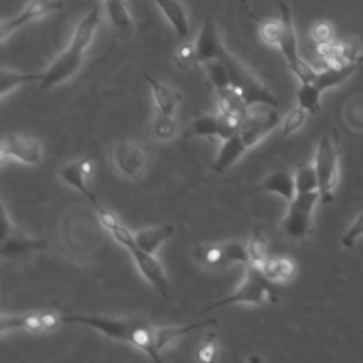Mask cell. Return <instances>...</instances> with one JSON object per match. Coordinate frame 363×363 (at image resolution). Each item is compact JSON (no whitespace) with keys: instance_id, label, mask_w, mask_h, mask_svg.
<instances>
[{"instance_id":"1","label":"cell","mask_w":363,"mask_h":363,"mask_svg":"<svg viewBox=\"0 0 363 363\" xmlns=\"http://www.w3.org/2000/svg\"><path fill=\"white\" fill-rule=\"evenodd\" d=\"M62 322L86 325L104 336L129 343L153 362H160V349L157 346V326L139 318H119L106 315H72L62 316Z\"/></svg>"},{"instance_id":"2","label":"cell","mask_w":363,"mask_h":363,"mask_svg":"<svg viewBox=\"0 0 363 363\" xmlns=\"http://www.w3.org/2000/svg\"><path fill=\"white\" fill-rule=\"evenodd\" d=\"M99 21V7L94 6L77 24L69 45L52 61V64L45 71H43V77L40 79L41 89H50L62 84L79 69L85 51L95 35Z\"/></svg>"},{"instance_id":"3","label":"cell","mask_w":363,"mask_h":363,"mask_svg":"<svg viewBox=\"0 0 363 363\" xmlns=\"http://www.w3.org/2000/svg\"><path fill=\"white\" fill-rule=\"evenodd\" d=\"M217 58H220L228 69L230 85L241 94L250 108L257 104L271 108H275L278 105L277 96L258 78V75L235 55H233L224 45L220 48Z\"/></svg>"},{"instance_id":"4","label":"cell","mask_w":363,"mask_h":363,"mask_svg":"<svg viewBox=\"0 0 363 363\" xmlns=\"http://www.w3.org/2000/svg\"><path fill=\"white\" fill-rule=\"evenodd\" d=\"M278 294L275 284L271 282L255 265H245V275L242 282L230 295L210 303L201 311V315L208 313L213 309L230 306L235 303H250V305H265L268 302H277Z\"/></svg>"},{"instance_id":"5","label":"cell","mask_w":363,"mask_h":363,"mask_svg":"<svg viewBox=\"0 0 363 363\" xmlns=\"http://www.w3.org/2000/svg\"><path fill=\"white\" fill-rule=\"evenodd\" d=\"M337 143L330 133H325L316 147L313 166L318 174V191L319 201L322 204H330L335 199V187L337 183Z\"/></svg>"},{"instance_id":"6","label":"cell","mask_w":363,"mask_h":363,"mask_svg":"<svg viewBox=\"0 0 363 363\" xmlns=\"http://www.w3.org/2000/svg\"><path fill=\"white\" fill-rule=\"evenodd\" d=\"M193 257L199 264L207 268H224L234 264L245 267L250 264L247 244L241 241L196 244Z\"/></svg>"},{"instance_id":"7","label":"cell","mask_w":363,"mask_h":363,"mask_svg":"<svg viewBox=\"0 0 363 363\" xmlns=\"http://www.w3.org/2000/svg\"><path fill=\"white\" fill-rule=\"evenodd\" d=\"M279 18L282 21V35L279 41V50L289 67V69L296 75L301 82H311L316 77L315 71L308 62H305L298 52V41L294 28L292 11L288 4L279 3Z\"/></svg>"},{"instance_id":"8","label":"cell","mask_w":363,"mask_h":363,"mask_svg":"<svg viewBox=\"0 0 363 363\" xmlns=\"http://www.w3.org/2000/svg\"><path fill=\"white\" fill-rule=\"evenodd\" d=\"M319 201V191L296 193L288 203V210L282 221L285 235L294 241L306 238L312 227V214Z\"/></svg>"},{"instance_id":"9","label":"cell","mask_w":363,"mask_h":363,"mask_svg":"<svg viewBox=\"0 0 363 363\" xmlns=\"http://www.w3.org/2000/svg\"><path fill=\"white\" fill-rule=\"evenodd\" d=\"M112 160L122 177L136 180L143 176L149 166V153L140 142L122 139L112 150Z\"/></svg>"},{"instance_id":"10","label":"cell","mask_w":363,"mask_h":363,"mask_svg":"<svg viewBox=\"0 0 363 363\" xmlns=\"http://www.w3.org/2000/svg\"><path fill=\"white\" fill-rule=\"evenodd\" d=\"M47 248V241L43 238H31L24 234L9 217L6 207H1V238L0 251L4 258H17L34 251Z\"/></svg>"},{"instance_id":"11","label":"cell","mask_w":363,"mask_h":363,"mask_svg":"<svg viewBox=\"0 0 363 363\" xmlns=\"http://www.w3.org/2000/svg\"><path fill=\"white\" fill-rule=\"evenodd\" d=\"M1 163L7 159L17 160L24 164L37 166L43 159V147L37 138L27 133H9L4 135L0 145Z\"/></svg>"},{"instance_id":"12","label":"cell","mask_w":363,"mask_h":363,"mask_svg":"<svg viewBox=\"0 0 363 363\" xmlns=\"http://www.w3.org/2000/svg\"><path fill=\"white\" fill-rule=\"evenodd\" d=\"M62 322V316L52 311L41 312H26V313H3L0 318V333L24 330L31 333L52 330L57 325Z\"/></svg>"},{"instance_id":"13","label":"cell","mask_w":363,"mask_h":363,"mask_svg":"<svg viewBox=\"0 0 363 363\" xmlns=\"http://www.w3.org/2000/svg\"><path fill=\"white\" fill-rule=\"evenodd\" d=\"M125 248L128 250L132 259L135 261V265L140 272V275L153 286V289L159 295L166 296L169 292V281L160 261L155 257V254L142 250L135 242V240L129 242Z\"/></svg>"},{"instance_id":"14","label":"cell","mask_w":363,"mask_h":363,"mask_svg":"<svg viewBox=\"0 0 363 363\" xmlns=\"http://www.w3.org/2000/svg\"><path fill=\"white\" fill-rule=\"evenodd\" d=\"M64 7V3L61 0H30L23 11H20L17 16L3 20L0 26V38L4 41L11 33L21 28L23 26L28 24L33 20H37L43 16H47L50 13L58 11Z\"/></svg>"},{"instance_id":"15","label":"cell","mask_w":363,"mask_h":363,"mask_svg":"<svg viewBox=\"0 0 363 363\" xmlns=\"http://www.w3.org/2000/svg\"><path fill=\"white\" fill-rule=\"evenodd\" d=\"M281 122V116L275 111L264 113H252L251 111L244 118L240 126V136L248 149L259 143L271 130H274Z\"/></svg>"},{"instance_id":"16","label":"cell","mask_w":363,"mask_h":363,"mask_svg":"<svg viewBox=\"0 0 363 363\" xmlns=\"http://www.w3.org/2000/svg\"><path fill=\"white\" fill-rule=\"evenodd\" d=\"M94 170L95 163L91 159H78L64 164L60 170V176L67 184L77 189L88 199L91 204H94L98 201V199L88 187V180L92 176Z\"/></svg>"},{"instance_id":"17","label":"cell","mask_w":363,"mask_h":363,"mask_svg":"<svg viewBox=\"0 0 363 363\" xmlns=\"http://www.w3.org/2000/svg\"><path fill=\"white\" fill-rule=\"evenodd\" d=\"M223 41L220 40L217 27L210 16H206L197 38L194 41V51H196V65L204 64L206 61L214 60L218 55L220 48L223 47Z\"/></svg>"},{"instance_id":"18","label":"cell","mask_w":363,"mask_h":363,"mask_svg":"<svg viewBox=\"0 0 363 363\" xmlns=\"http://www.w3.org/2000/svg\"><path fill=\"white\" fill-rule=\"evenodd\" d=\"M143 78L146 79V82L150 86L153 102H155L157 112L164 113V115H174L177 105L182 101L180 92L174 86L164 84L149 74H143Z\"/></svg>"},{"instance_id":"19","label":"cell","mask_w":363,"mask_h":363,"mask_svg":"<svg viewBox=\"0 0 363 363\" xmlns=\"http://www.w3.org/2000/svg\"><path fill=\"white\" fill-rule=\"evenodd\" d=\"M248 150L247 145L244 143L240 133H235L227 139H223L221 146L218 149V153L211 164V169L214 172L223 173L228 170L231 166H234Z\"/></svg>"},{"instance_id":"20","label":"cell","mask_w":363,"mask_h":363,"mask_svg":"<svg viewBox=\"0 0 363 363\" xmlns=\"http://www.w3.org/2000/svg\"><path fill=\"white\" fill-rule=\"evenodd\" d=\"M259 271L274 284H284L291 281L296 274V264L286 255H268L261 264Z\"/></svg>"},{"instance_id":"21","label":"cell","mask_w":363,"mask_h":363,"mask_svg":"<svg viewBox=\"0 0 363 363\" xmlns=\"http://www.w3.org/2000/svg\"><path fill=\"white\" fill-rule=\"evenodd\" d=\"M259 189L268 193H274L289 203L296 194L294 173L286 169H275L262 180Z\"/></svg>"},{"instance_id":"22","label":"cell","mask_w":363,"mask_h":363,"mask_svg":"<svg viewBox=\"0 0 363 363\" xmlns=\"http://www.w3.org/2000/svg\"><path fill=\"white\" fill-rule=\"evenodd\" d=\"M360 62L354 61V62H346L342 65H329L322 71H318L316 77L313 78V81H311L316 89L319 92L326 91L328 88L336 86L339 84H342L343 81H346L354 71H357L360 68Z\"/></svg>"},{"instance_id":"23","label":"cell","mask_w":363,"mask_h":363,"mask_svg":"<svg viewBox=\"0 0 363 363\" xmlns=\"http://www.w3.org/2000/svg\"><path fill=\"white\" fill-rule=\"evenodd\" d=\"M217 102H218V112L235 118L238 121H244V118L250 112V106L245 102V99L241 96L240 92H237L231 85L217 89L216 91Z\"/></svg>"},{"instance_id":"24","label":"cell","mask_w":363,"mask_h":363,"mask_svg":"<svg viewBox=\"0 0 363 363\" xmlns=\"http://www.w3.org/2000/svg\"><path fill=\"white\" fill-rule=\"evenodd\" d=\"M174 233V227L172 224H160L155 227L140 228L135 233V242L145 251L155 254L156 250L167 241Z\"/></svg>"},{"instance_id":"25","label":"cell","mask_w":363,"mask_h":363,"mask_svg":"<svg viewBox=\"0 0 363 363\" xmlns=\"http://www.w3.org/2000/svg\"><path fill=\"white\" fill-rule=\"evenodd\" d=\"M223 125L220 113H203L193 119L184 132V138H216L221 139Z\"/></svg>"},{"instance_id":"26","label":"cell","mask_w":363,"mask_h":363,"mask_svg":"<svg viewBox=\"0 0 363 363\" xmlns=\"http://www.w3.org/2000/svg\"><path fill=\"white\" fill-rule=\"evenodd\" d=\"M109 21L121 37H128L132 33L133 24L125 0H104Z\"/></svg>"},{"instance_id":"27","label":"cell","mask_w":363,"mask_h":363,"mask_svg":"<svg viewBox=\"0 0 363 363\" xmlns=\"http://www.w3.org/2000/svg\"><path fill=\"white\" fill-rule=\"evenodd\" d=\"M155 3L172 24L176 34L180 38H184L189 34V21L183 4L179 0H155Z\"/></svg>"},{"instance_id":"28","label":"cell","mask_w":363,"mask_h":363,"mask_svg":"<svg viewBox=\"0 0 363 363\" xmlns=\"http://www.w3.org/2000/svg\"><path fill=\"white\" fill-rule=\"evenodd\" d=\"M41 77L43 72H20L3 67L0 71V96L4 98L9 92L14 91L20 85L40 81Z\"/></svg>"},{"instance_id":"29","label":"cell","mask_w":363,"mask_h":363,"mask_svg":"<svg viewBox=\"0 0 363 363\" xmlns=\"http://www.w3.org/2000/svg\"><path fill=\"white\" fill-rule=\"evenodd\" d=\"M247 251L251 265L261 267V264L268 258V241L261 230L255 228L252 231L251 238L247 242Z\"/></svg>"},{"instance_id":"30","label":"cell","mask_w":363,"mask_h":363,"mask_svg":"<svg viewBox=\"0 0 363 363\" xmlns=\"http://www.w3.org/2000/svg\"><path fill=\"white\" fill-rule=\"evenodd\" d=\"M320 95L312 82H301L296 92L298 106L303 108L308 113H318L320 111Z\"/></svg>"},{"instance_id":"31","label":"cell","mask_w":363,"mask_h":363,"mask_svg":"<svg viewBox=\"0 0 363 363\" xmlns=\"http://www.w3.org/2000/svg\"><path fill=\"white\" fill-rule=\"evenodd\" d=\"M294 179H295L296 193L318 191V174H316L313 164H311V163L301 164L295 170Z\"/></svg>"},{"instance_id":"32","label":"cell","mask_w":363,"mask_h":363,"mask_svg":"<svg viewBox=\"0 0 363 363\" xmlns=\"http://www.w3.org/2000/svg\"><path fill=\"white\" fill-rule=\"evenodd\" d=\"M207 78L210 81V84L213 85V88L221 89L225 86H230V75H228V69L225 67V64L220 60V58H214L210 61H206L203 64Z\"/></svg>"},{"instance_id":"33","label":"cell","mask_w":363,"mask_h":363,"mask_svg":"<svg viewBox=\"0 0 363 363\" xmlns=\"http://www.w3.org/2000/svg\"><path fill=\"white\" fill-rule=\"evenodd\" d=\"M153 133L159 140H169L177 135V123L174 115L157 112L153 122Z\"/></svg>"},{"instance_id":"34","label":"cell","mask_w":363,"mask_h":363,"mask_svg":"<svg viewBox=\"0 0 363 363\" xmlns=\"http://www.w3.org/2000/svg\"><path fill=\"white\" fill-rule=\"evenodd\" d=\"M218 354V342H217V335L213 332H208L206 337L201 340V343L197 347L196 356L200 362L204 363H213L217 360Z\"/></svg>"},{"instance_id":"35","label":"cell","mask_w":363,"mask_h":363,"mask_svg":"<svg viewBox=\"0 0 363 363\" xmlns=\"http://www.w3.org/2000/svg\"><path fill=\"white\" fill-rule=\"evenodd\" d=\"M282 35V21L278 20H265L259 24V37L268 45H279Z\"/></svg>"},{"instance_id":"36","label":"cell","mask_w":363,"mask_h":363,"mask_svg":"<svg viewBox=\"0 0 363 363\" xmlns=\"http://www.w3.org/2000/svg\"><path fill=\"white\" fill-rule=\"evenodd\" d=\"M306 113L308 112L303 108H301V106L292 109L285 116V119L282 122V135L284 136H289L291 133L296 132L303 125V122L306 119Z\"/></svg>"},{"instance_id":"37","label":"cell","mask_w":363,"mask_h":363,"mask_svg":"<svg viewBox=\"0 0 363 363\" xmlns=\"http://www.w3.org/2000/svg\"><path fill=\"white\" fill-rule=\"evenodd\" d=\"M174 61L179 67H191L196 65V51H194V43H186L174 54Z\"/></svg>"},{"instance_id":"38","label":"cell","mask_w":363,"mask_h":363,"mask_svg":"<svg viewBox=\"0 0 363 363\" xmlns=\"http://www.w3.org/2000/svg\"><path fill=\"white\" fill-rule=\"evenodd\" d=\"M360 235H363V213L357 216L349 230L342 235V245L346 248L352 247Z\"/></svg>"},{"instance_id":"39","label":"cell","mask_w":363,"mask_h":363,"mask_svg":"<svg viewBox=\"0 0 363 363\" xmlns=\"http://www.w3.org/2000/svg\"><path fill=\"white\" fill-rule=\"evenodd\" d=\"M312 38L318 44H325V43H332L333 38V28L329 23L326 21H319L312 27Z\"/></svg>"},{"instance_id":"40","label":"cell","mask_w":363,"mask_h":363,"mask_svg":"<svg viewBox=\"0 0 363 363\" xmlns=\"http://www.w3.org/2000/svg\"><path fill=\"white\" fill-rule=\"evenodd\" d=\"M357 61H359V62H360V64H362V65H363V55H362V57H360V58H357Z\"/></svg>"}]
</instances>
